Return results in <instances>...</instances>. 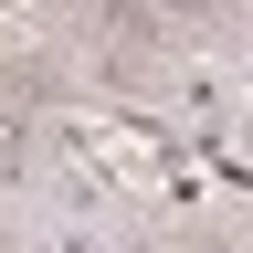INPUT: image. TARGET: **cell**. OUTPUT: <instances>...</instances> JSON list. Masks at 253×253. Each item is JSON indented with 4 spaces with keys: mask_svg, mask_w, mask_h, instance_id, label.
Instances as JSON below:
<instances>
[{
    "mask_svg": "<svg viewBox=\"0 0 253 253\" xmlns=\"http://www.w3.org/2000/svg\"><path fill=\"white\" fill-rule=\"evenodd\" d=\"M95 32H106V63H158L169 32H158L148 0H95Z\"/></svg>",
    "mask_w": 253,
    "mask_h": 253,
    "instance_id": "obj_1",
    "label": "cell"
},
{
    "mask_svg": "<svg viewBox=\"0 0 253 253\" xmlns=\"http://www.w3.org/2000/svg\"><path fill=\"white\" fill-rule=\"evenodd\" d=\"M148 11H158V32H232L243 0H148Z\"/></svg>",
    "mask_w": 253,
    "mask_h": 253,
    "instance_id": "obj_2",
    "label": "cell"
},
{
    "mask_svg": "<svg viewBox=\"0 0 253 253\" xmlns=\"http://www.w3.org/2000/svg\"><path fill=\"white\" fill-rule=\"evenodd\" d=\"M21 169H32V116L0 106V179H21Z\"/></svg>",
    "mask_w": 253,
    "mask_h": 253,
    "instance_id": "obj_3",
    "label": "cell"
},
{
    "mask_svg": "<svg viewBox=\"0 0 253 253\" xmlns=\"http://www.w3.org/2000/svg\"><path fill=\"white\" fill-rule=\"evenodd\" d=\"M190 253H243V243H232V232H201V243H190Z\"/></svg>",
    "mask_w": 253,
    "mask_h": 253,
    "instance_id": "obj_4",
    "label": "cell"
}]
</instances>
